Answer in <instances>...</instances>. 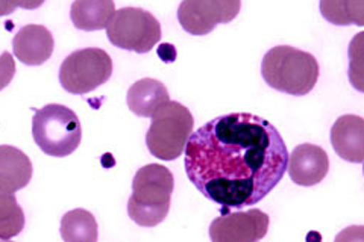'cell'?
Returning <instances> with one entry per match:
<instances>
[{"label": "cell", "instance_id": "18", "mask_svg": "<svg viewBox=\"0 0 364 242\" xmlns=\"http://www.w3.org/2000/svg\"><path fill=\"white\" fill-rule=\"evenodd\" d=\"M25 229V212L16 195L0 188V239L8 241Z\"/></svg>", "mask_w": 364, "mask_h": 242}, {"label": "cell", "instance_id": "1", "mask_svg": "<svg viewBox=\"0 0 364 242\" xmlns=\"http://www.w3.org/2000/svg\"><path fill=\"white\" fill-rule=\"evenodd\" d=\"M186 172L195 188L230 209L254 206L278 187L287 171L289 150L279 131L247 112L220 115L193 132Z\"/></svg>", "mask_w": 364, "mask_h": 242}, {"label": "cell", "instance_id": "19", "mask_svg": "<svg viewBox=\"0 0 364 242\" xmlns=\"http://www.w3.org/2000/svg\"><path fill=\"white\" fill-rule=\"evenodd\" d=\"M16 75V61L9 52L0 55V91L13 82Z\"/></svg>", "mask_w": 364, "mask_h": 242}, {"label": "cell", "instance_id": "7", "mask_svg": "<svg viewBox=\"0 0 364 242\" xmlns=\"http://www.w3.org/2000/svg\"><path fill=\"white\" fill-rule=\"evenodd\" d=\"M111 75V56L99 48H88L65 57L60 68V82L67 93L84 96L107 84Z\"/></svg>", "mask_w": 364, "mask_h": 242}, {"label": "cell", "instance_id": "22", "mask_svg": "<svg viewBox=\"0 0 364 242\" xmlns=\"http://www.w3.org/2000/svg\"><path fill=\"white\" fill-rule=\"evenodd\" d=\"M4 242H9V241H4Z\"/></svg>", "mask_w": 364, "mask_h": 242}, {"label": "cell", "instance_id": "9", "mask_svg": "<svg viewBox=\"0 0 364 242\" xmlns=\"http://www.w3.org/2000/svg\"><path fill=\"white\" fill-rule=\"evenodd\" d=\"M270 218L259 209L220 215L210 226L211 242H259L269 232Z\"/></svg>", "mask_w": 364, "mask_h": 242}, {"label": "cell", "instance_id": "13", "mask_svg": "<svg viewBox=\"0 0 364 242\" xmlns=\"http://www.w3.org/2000/svg\"><path fill=\"white\" fill-rule=\"evenodd\" d=\"M32 163L13 145H0V188L14 194L29 185L32 179Z\"/></svg>", "mask_w": 364, "mask_h": 242}, {"label": "cell", "instance_id": "8", "mask_svg": "<svg viewBox=\"0 0 364 242\" xmlns=\"http://www.w3.org/2000/svg\"><path fill=\"white\" fill-rule=\"evenodd\" d=\"M240 8V0H186L179 5L178 20L186 32L200 37L220 23L232 21Z\"/></svg>", "mask_w": 364, "mask_h": 242}, {"label": "cell", "instance_id": "16", "mask_svg": "<svg viewBox=\"0 0 364 242\" xmlns=\"http://www.w3.org/2000/svg\"><path fill=\"white\" fill-rule=\"evenodd\" d=\"M60 232L64 242H97L99 239L96 218L85 209L68 211L63 216Z\"/></svg>", "mask_w": 364, "mask_h": 242}, {"label": "cell", "instance_id": "11", "mask_svg": "<svg viewBox=\"0 0 364 242\" xmlns=\"http://www.w3.org/2000/svg\"><path fill=\"white\" fill-rule=\"evenodd\" d=\"M55 49L52 32L41 25L23 26L13 40L17 60L25 65H41L50 60Z\"/></svg>", "mask_w": 364, "mask_h": 242}, {"label": "cell", "instance_id": "20", "mask_svg": "<svg viewBox=\"0 0 364 242\" xmlns=\"http://www.w3.org/2000/svg\"><path fill=\"white\" fill-rule=\"evenodd\" d=\"M334 242H364V227L363 226L346 227L336 236Z\"/></svg>", "mask_w": 364, "mask_h": 242}, {"label": "cell", "instance_id": "14", "mask_svg": "<svg viewBox=\"0 0 364 242\" xmlns=\"http://www.w3.org/2000/svg\"><path fill=\"white\" fill-rule=\"evenodd\" d=\"M128 108L136 117H152V115L170 101L168 91L163 82L156 79H140L128 89Z\"/></svg>", "mask_w": 364, "mask_h": 242}, {"label": "cell", "instance_id": "4", "mask_svg": "<svg viewBox=\"0 0 364 242\" xmlns=\"http://www.w3.org/2000/svg\"><path fill=\"white\" fill-rule=\"evenodd\" d=\"M32 135L43 153L52 158H65L81 144L82 128L73 109L50 103L36 111Z\"/></svg>", "mask_w": 364, "mask_h": 242}, {"label": "cell", "instance_id": "21", "mask_svg": "<svg viewBox=\"0 0 364 242\" xmlns=\"http://www.w3.org/2000/svg\"><path fill=\"white\" fill-rule=\"evenodd\" d=\"M43 5V2H6V0H0V16H8L11 13H14L17 8H38Z\"/></svg>", "mask_w": 364, "mask_h": 242}, {"label": "cell", "instance_id": "5", "mask_svg": "<svg viewBox=\"0 0 364 242\" xmlns=\"http://www.w3.org/2000/svg\"><path fill=\"white\" fill-rule=\"evenodd\" d=\"M151 119V128L146 133V145L151 155L161 160L178 159L195 128L190 109L179 101L170 100Z\"/></svg>", "mask_w": 364, "mask_h": 242}, {"label": "cell", "instance_id": "15", "mask_svg": "<svg viewBox=\"0 0 364 242\" xmlns=\"http://www.w3.org/2000/svg\"><path fill=\"white\" fill-rule=\"evenodd\" d=\"M116 13L112 0H77L70 8V18L79 31L107 29Z\"/></svg>", "mask_w": 364, "mask_h": 242}, {"label": "cell", "instance_id": "17", "mask_svg": "<svg viewBox=\"0 0 364 242\" xmlns=\"http://www.w3.org/2000/svg\"><path fill=\"white\" fill-rule=\"evenodd\" d=\"M321 13L325 20L337 26H349V25L363 26L364 25L363 0H357V2H346V0L331 2V0H322Z\"/></svg>", "mask_w": 364, "mask_h": 242}, {"label": "cell", "instance_id": "10", "mask_svg": "<svg viewBox=\"0 0 364 242\" xmlns=\"http://www.w3.org/2000/svg\"><path fill=\"white\" fill-rule=\"evenodd\" d=\"M287 171L291 182L299 187H314L329 171V158L322 147L301 144L289 155Z\"/></svg>", "mask_w": 364, "mask_h": 242}, {"label": "cell", "instance_id": "6", "mask_svg": "<svg viewBox=\"0 0 364 242\" xmlns=\"http://www.w3.org/2000/svg\"><path fill=\"white\" fill-rule=\"evenodd\" d=\"M107 37L119 49L147 53L161 40V25L149 11L127 6L114 13Z\"/></svg>", "mask_w": 364, "mask_h": 242}, {"label": "cell", "instance_id": "12", "mask_svg": "<svg viewBox=\"0 0 364 242\" xmlns=\"http://www.w3.org/2000/svg\"><path fill=\"white\" fill-rule=\"evenodd\" d=\"M331 144L341 159L361 164L364 160V120L358 115H341L331 129Z\"/></svg>", "mask_w": 364, "mask_h": 242}, {"label": "cell", "instance_id": "3", "mask_svg": "<svg viewBox=\"0 0 364 242\" xmlns=\"http://www.w3.org/2000/svg\"><path fill=\"white\" fill-rule=\"evenodd\" d=\"M318 62L311 53L291 45L270 49L261 64V75L270 88L296 97L311 93L318 80Z\"/></svg>", "mask_w": 364, "mask_h": 242}, {"label": "cell", "instance_id": "2", "mask_svg": "<svg viewBox=\"0 0 364 242\" xmlns=\"http://www.w3.org/2000/svg\"><path fill=\"white\" fill-rule=\"evenodd\" d=\"M175 188L172 171L159 164H149L135 172L132 195L128 202L129 218L141 227L161 224L170 211Z\"/></svg>", "mask_w": 364, "mask_h": 242}]
</instances>
